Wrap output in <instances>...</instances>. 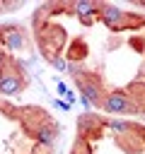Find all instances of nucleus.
Returning a JSON list of instances; mask_svg holds the SVG:
<instances>
[{
  "mask_svg": "<svg viewBox=\"0 0 145 154\" xmlns=\"http://www.w3.org/2000/svg\"><path fill=\"white\" fill-rule=\"evenodd\" d=\"M70 154H145V125L87 113Z\"/></svg>",
  "mask_w": 145,
  "mask_h": 154,
  "instance_id": "2",
  "label": "nucleus"
},
{
  "mask_svg": "<svg viewBox=\"0 0 145 154\" xmlns=\"http://www.w3.org/2000/svg\"><path fill=\"white\" fill-rule=\"evenodd\" d=\"M34 34L44 58L68 70L92 106L106 96L128 99L145 113V14L109 2H48L34 14Z\"/></svg>",
  "mask_w": 145,
  "mask_h": 154,
  "instance_id": "1",
  "label": "nucleus"
}]
</instances>
